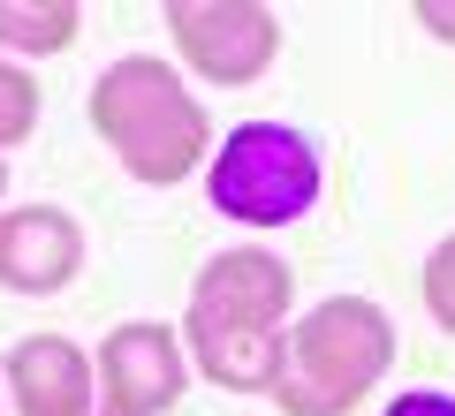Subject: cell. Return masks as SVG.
Instances as JSON below:
<instances>
[{
  "label": "cell",
  "instance_id": "cell-7",
  "mask_svg": "<svg viewBox=\"0 0 455 416\" xmlns=\"http://www.w3.org/2000/svg\"><path fill=\"white\" fill-rule=\"evenodd\" d=\"M84 265V235L61 205L0 212V288L16 295H61Z\"/></svg>",
  "mask_w": 455,
  "mask_h": 416
},
{
  "label": "cell",
  "instance_id": "cell-5",
  "mask_svg": "<svg viewBox=\"0 0 455 416\" xmlns=\"http://www.w3.org/2000/svg\"><path fill=\"white\" fill-rule=\"evenodd\" d=\"M167 31L205 83H259L281 53V16L259 0H175Z\"/></svg>",
  "mask_w": 455,
  "mask_h": 416
},
{
  "label": "cell",
  "instance_id": "cell-13",
  "mask_svg": "<svg viewBox=\"0 0 455 416\" xmlns=\"http://www.w3.org/2000/svg\"><path fill=\"white\" fill-rule=\"evenodd\" d=\"M418 23H425L433 38H448V46H455V0H418Z\"/></svg>",
  "mask_w": 455,
  "mask_h": 416
},
{
  "label": "cell",
  "instance_id": "cell-4",
  "mask_svg": "<svg viewBox=\"0 0 455 416\" xmlns=\"http://www.w3.org/2000/svg\"><path fill=\"white\" fill-rule=\"evenodd\" d=\"M205 197L228 220L289 227V220H304L319 205V152L289 122H243V129H228V145L212 152Z\"/></svg>",
  "mask_w": 455,
  "mask_h": 416
},
{
  "label": "cell",
  "instance_id": "cell-9",
  "mask_svg": "<svg viewBox=\"0 0 455 416\" xmlns=\"http://www.w3.org/2000/svg\"><path fill=\"white\" fill-rule=\"evenodd\" d=\"M76 23L84 16L68 0H0V46H23V53H61Z\"/></svg>",
  "mask_w": 455,
  "mask_h": 416
},
{
  "label": "cell",
  "instance_id": "cell-14",
  "mask_svg": "<svg viewBox=\"0 0 455 416\" xmlns=\"http://www.w3.org/2000/svg\"><path fill=\"white\" fill-rule=\"evenodd\" d=\"M0 190H8V167H0Z\"/></svg>",
  "mask_w": 455,
  "mask_h": 416
},
{
  "label": "cell",
  "instance_id": "cell-6",
  "mask_svg": "<svg viewBox=\"0 0 455 416\" xmlns=\"http://www.w3.org/2000/svg\"><path fill=\"white\" fill-rule=\"evenodd\" d=\"M182 401V349L167 326L137 318L99 356V416H160Z\"/></svg>",
  "mask_w": 455,
  "mask_h": 416
},
{
  "label": "cell",
  "instance_id": "cell-8",
  "mask_svg": "<svg viewBox=\"0 0 455 416\" xmlns=\"http://www.w3.org/2000/svg\"><path fill=\"white\" fill-rule=\"evenodd\" d=\"M8 386L23 416H99V371L84 364L76 341L31 334L8 349Z\"/></svg>",
  "mask_w": 455,
  "mask_h": 416
},
{
  "label": "cell",
  "instance_id": "cell-2",
  "mask_svg": "<svg viewBox=\"0 0 455 416\" xmlns=\"http://www.w3.org/2000/svg\"><path fill=\"white\" fill-rule=\"evenodd\" d=\"M92 129L122 152L137 182L167 190V182L197 175V160L212 152V129H205V106L182 91V76L152 53H130L114 61L107 76L92 83Z\"/></svg>",
  "mask_w": 455,
  "mask_h": 416
},
{
  "label": "cell",
  "instance_id": "cell-12",
  "mask_svg": "<svg viewBox=\"0 0 455 416\" xmlns=\"http://www.w3.org/2000/svg\"><path fill=\"white\" fill-rule=\"evenodd\" d=\"M379 416H455V394H440V386H410V394H395Z\"/></svg>",
  "mask_w": 455,
  "mask_h": 416
},
{
  "label": "cell",
  "instance_id": "cell-10",
  "mask_svg": "<svg viewBox=\"0 0 455 416\" xmlns=\"http://www.w3.org/2000/svg\"><path fill=\"white\" fill-rule=\"evenodd\" d=\"M31 129H38V83L23 76L16 61H0V152L23 145Z\"/></svg>",
  "mask_w": 455,
  "mask_h": 416
},
{
  "label": "cell",
  "instance_id": "cell-11",
  "mask_svg": "<svg viewBox=\"0 0 455 416\" xmlns=\"http://www.w3.org/2000/svg\"><path fill=\"white\" fill-rule=\"evenodd\" d=\"M425 303H433V318L455 334V235L440 242V250H433V265H425Z\"/></svg>",
  "mask_w": 455,
  "mask_h": 416
},
{
  "label": "cell",
  "instance_id": "cell-3",
  "mask_svg": "<svg viewBox=\"0 0 455 416\" xmlns=\"http://www.w3.org/2000/svg\"><path fill=\"white\" fill-rule=\"evenodd\" d=\"M395 364V326L364 295H326L281 349L274 401L289 416H349Z\"/></svg>",
  "mask_w": 455,
  "mask_h": 416
},
{
  "label": "cell",
  "instance_id": "cell-1",
  "mask_svg": "<svg viewBox=\"0 0 455 416\" xmlns=\"http://www.w3.org/2000/svg\"><path fill=\"white\" fill-rule=\"evenodd\" d=\"M289 295H296V280L274 250H228L197 272L182 334H190L212 386H228V394H259L266 386L274 394L281 349H289V334H281Z\"/></svg>",
  "mask_w": 455,
  "mask_h": 416
}]
</instances>
